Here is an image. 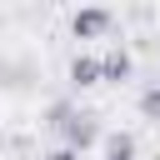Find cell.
I'll use <instances>...</instances> for the list:
<instances>
[{
  "label": "cell",
  "instance_id": "6da1fadb",
  "mask_svg": "<svg viewBox=\"0 0 160 160\" xmlns=\"http://www.w3.org/2000/svg\"><path fill=\"white\" fill-rule=\"evenodd\" d=\"M55 125H60V135H65V150H85V145L95 140V115H85V110L55 105Z\"/></svg>",
  "mask_w": 160,
  "mask_h": 160
},
{
  "label": "cell",
  "instance_id": "7a4b0ae2",
  "mask_svg": "<svg viewBox=\"0 0 160 160\" xmlns=\"http://www.w3.org/2000/svg\"><path fill=\"white\" fill-rule=\"evenodd\" d=\"M70 75H75V80H80V85H90V80H95V75H105V60H90V55H80V60H75V65H70Z\"/></svg>",
  "mask_w": 160,
  "mask_h": 160
},
{
  "label": "cell",
  "instance_id": "3957f363",
  "mask_svg": "<svg viewBox=\"0 0 160 160\" xmlns=\"http://www.w3.org/2000/svg\"><path fill=\"white\" fill-rule=\"evenodd\" d=\"M105 25H110L105 10H85V15H75V30H80V35H95V30H105Z\"/></svg>",
  "mask_w": 160,
  "mask_h": 160
},
{
  "label": "cell",
  "instance_id": "277c9868",
  "mask_svg": "<svg viewBox=\"0 0 160 160\" xmlns=\"http://www.w3.org/2000/svg\"><path fill=\"white\" fill-rule=\"evenodd\" d=\"M105 160H135V145H130V135H115V140L105 145Z\"/></svg>",
  "mask_w": 160,
  "mask_h": 160
},
{
  "label": "cell",
  "instance_id": "5b68a950",
  "mask_svg": "<svg viewBox=\"0 0 160 160\" xmlns=\"http://www.w3.org/2000/svg\"><path fill=\"white\" fill-rule=\"evenodd\" d=\"M140 110H145L150 120H160V85H150V90L140 95Z\"/></svg>",
  "mask_w": 160,
  "mask_h": 160
},
{
  "label": "cell",
  "instance_id": "8992f818",
  "mask_svg": "<svg viewBox=\"0 0 160 160\" xmlns=\"http://www.w3.org/2000/svg\"><path fill=\"white\" fill-rule=\"evenodd\" d=\"M50 160H80V155H75V150H55Z\"/></svg>",
  "mask_w": 160,
  "mask_h": 160
}]
</instances>
